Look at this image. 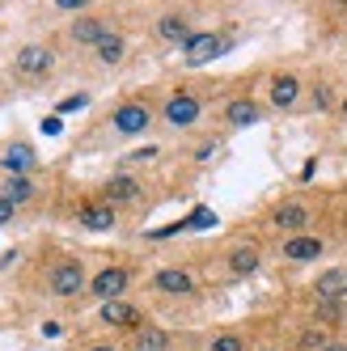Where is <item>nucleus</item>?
<instances>
[{
  "label": "nucleus",
  "instance_id": "1",
  "mask_svg": "<svg viewBox=\"0 0 347 351\" xmlns=\"http://www.w3.org/2000/svg\"><path fill=\"white\" fill-rule=\"evenodd\" d=\"M331 216H335V199L326 191H292V195H280L276 204L263 208L259 233L267 241H280V237H296L309 229H326Z\"/></svg>",
  "mask_w": 347,
  "mask_h": 351
},
{
  "label": "nucleus",
  "instance_id": "2",
  "mask_svg": "<svg viewBox=\"0 0 347 351\" xmlns=\"http://www.w3.org/2000/svg\"><path fill=\"white\" fill-rule=\"evenodd\" d=\"M153 128H161V93L157 89H132L115 97V106L97 119V136L106 140H140Z\"/></svg>",
  "mask_w": 347,
  "mask_h": 351
},
{
  "label": "nucleus",
  "instance_id": "3",
  "mask_svg": "<svg viewBox=\"0 0 347 351\" xmlns=\"http://www.w3.org/2000/svg\"><path fill=\"white\" fill-rule=\"evenodd\" d=\"M64 68V43L60 38H26L21 47H13L5 77L17 89H47Z\"/></svg>",
  "mask_w": 347,
  "mask_h": 351
},
{
  "label": "nucleus",
  "instance_id": "4",
  "mask_svg": "<svg viewBox=\"0 0 347 351\" xmlns=\"http://www.w3.org/2000/svg\"><path fill=\"white\" fill-rule=\"evenodd\" d=\"M89 275H93V267L81 254H72V250H56V254L38 267V292L47 300H56V305H72V300H85Z\"/></svg>",
  "mask_w": 347,
  "mask_h": 351
},
{
  "label": "nucleus",
  "instance_id": "5",
  "mask_svg": "<svg viewBox=\"0 0 347 351\" xmlns=\"http://www.w3.org/2000/svg\"><path fill=\"white\" fill-rule=\"evenodd\" d=\"M208 114H212V93L200 81H178L161 93V128L174 136L200 132Z\"/></svg>",
  "mask_w": 347,
  "mask_h": 351
},
{
  "label": "nucleus",
  "instance_id": "6",
  "mask_svg": "<svg viewBox=\"0 0 347 351\" xmlns=\"http://www.w3.org/2000/svg\"><path fill=\"white\" fill-rule=\"evenodd\" d=\"M309 77L305 64H276L263 81V102L271 114H301L309 97Z\"/></svg>",
  "mask_w": 347,
  "mask_h": 351
},
{
  "label": "nucleus",
  "instance_id": "7",
  "mask_svg": "<svg viewBox=\"0 0 347 351\" xmlns=\"http://www.w3.org/2000/svg\"><path fill=\"white\" fill-rule=\"evenodd\" d=\"M144 288L153 300H165V305H187V300L204 296V275L191 263H161L144 275Z\"/></svg>",
  "mask_w": 347,
  "mask_h": 351
},
{
  "label": "nucleus",
  "instance_id": "8",
  "mask_svg": "<svg viewBox=\"0 0 347 351\" xmlns=\"http://www.w3.org/2000/svg\"><path fill=\"white\" fill-rule=\"evenodd\" d=\"M140 284H144V271H140L136 258H110V263H102V267H93L85 300H93V305H110V300L136 296Z\"/></svg>",
  "mask_w": 347,
  "mask_h": 351
},
{
  "label": "nucleus",
  "instance_id": "9",
  "mask_svg": "<svg viewBox=\"0 0 347 351\" xmlns=\"http://www.w3.org/2000/svg\"><path fill=\"white\" fill-rule=\"evenodd\" d=\"M271 263V241L263 233H237L220 245V275L225 280H254Z\"/></svg>",
  "mask_w": 347,
  "mask_h": 351
},
{
  "label": "nucleus",
  "instance_id": "10",
  "mask_svg": "<svg viewBox=\"0 0 347 351\" xmlns=\"http://www.w3.org/2000/svg\"><path fill=\"white\" fill-rule=\"evenodd\" d=\"M267 119H271V110H267L263 93L254 85H237V89H229L216 102V128L225 136L229 132H250V128H259V123H267Z\"/></svg>",
  "mask_w": 347,
  "mask_h": 351
},
{
  "label": "nucleus",
  "instance_id": "11",
  "mask_svg": "<svg viewBox=\"0 0 347 351\" xmlns=\"http://www.w3.org/2000/svg\"><path fill=\"white\" fill-rule=\"evenodd\" d=\"M339 245V229H309V233H296V237H280L271 241V258H276L280 267H313L331 254V250Z\"/></svg>",
  "mask_w": 347,
  "mask_h": 351
},
{
  "label": "nucleus",
  "instance_id": "12",
  "mask_svg": "<svg viewBox=\"0 0 347 351\" xmlns=\"http://www.w3.org/2000/svg\"><path fill=\"white\" fill-rule=\"evenodd\" d=\"M123 26V21L115 17V13H106V9H89V13H81V17H68V26L60 30V43H64V51H81V56H89L102 38H110L115 30Z\"/></svg>",
  "mask_w": 347,
  "mask_h": 351
},
{
  "label": "nucleus",
  "instance_id": "13",
  "mask_svg": "<svg viewBox=\"0 0 347 351\" xmlns=\"http://www.w3.org/2000/svg\"><path fill=\"white\" fill-rule=\"evenodd\" d=\"M97 195H102L110 208H119V216H123V212H144V204L153 199V186H148L136 169L123 165V169L106 173L102 186H97Z\"/></svg>",
  "mask_w": 347,
  "mask_h": 351
},
{
  "label": "nucleus",
  "instance_id": "14",
  "mask_svg": "<svg viewBox=\"0 0 347 351\" xmlns=\"http://www.w3.org/2000/svg\"><path fill=\"white\" fill-rule=\"evenodd\" d=\"M204 26H200V9H187V5H169V9H161L157 17H153V26H148V34H153V43H161V47H182L200 34Z\"/></svg>",
  "mask_w": 347,
  "mask_h": 351
},
{
  "label": "nucleus",
  "instance_id": "15",
  "mask_svg": "<svg viewBox=\"0 0 347 351\" xmlns=\"http://www.w3.org/2000/svg\"><path fill=\"white\" fill-rule=\"evenodd\" d=\"M237 26H212V30H200L187 47H182V68H204V64H216L220 56H229L237 47Z\"/></svg>",
  "mask_w": 347,
  "mask_h": 351
},
{
  "label": "nucleus",
  "instance_id": "16",
  "mask_svg": "<svg viewBox=\"0 0 347 351\" xmlns=\"http://www.w3.org/2000/svg\"><path fill=\"white\" fill-rule=\"evenodd\" d=\"M148 305L136 296H123V300H110V305H97V326H102V335H115V339H128L136 335L140 326H148Z\"/></svg>",
  "mask_w": 347,
  "mask_h": 351
},
{
  "label": "nucleus",
  "instance_id": "17",
  "mask_svg": "<svg viewBox=\"0 0 347 351\" xmlns=\"http://www.w3.org/2000/svg\"><path fill=\"white\" fill-rule=\"evenodd\" d=\"M72 224L77 229H85V233H115L119 224H123V216H119V208H110L102 195H81L77 204H72Z\"/></svg>",
  "mask_w": 347,
  "mask_h": 351
},
{
  "label": "nucleus",
  "instance_id": "18",
  "mask_svg": "<svg viewBox=\"0 0 347 351\" xmlns=\"http://www.w3.org/2000/svg\"><path fill=\"white\" fill-rule=\"evenodd\" d=\"M259 339L250 326L241 322H225V326H208V330L195 339V351H254Z\"/></svg>",
  "mask_w": 347,
  "mask_h": 351
},
{
  "label": "nucleus",
  "instance_id": "19",
  "mask_svg": "<svg viewBox=\"0 0 347 351\" xmlns=\"http://www.w3.org/2000/svg\"><path fill=\"white\" fill-rule=\"evenodd\" d=\"M305 300H335V305H347V263H331L318 275H309V284L301 292Z\"/></svg>",
  "mask_w": 347,
  "mask_h": 351
},
{
  "label": "nucleus",
  "instance_id": "20",
  "mask_svg": "<svg viewBox=\"0 0 347 351\" xmlns=\"http://www.w3.org/2000/svg\"><path fill=\"white\" fill-rule=\"evenodd\" d=\"M335 339H343V335H335V330H326V326H318V322L296 313V322L284 330L280 343H284V351H322V347H331Z\"/></svg>",
  "mask_w": 347,
  "mask_h": 351
},
{
  "label": "nucleus",
  "instance_id": "21",
  "mask_svg": "<svg viewBox=\"0 0 347 351\" xmlns=\"http://www.w3.org/2000/svg\"><path fill=\"white\" fill-rule=\"evenodd\" d=\"M123 347H128V351H182L187 339L178 330H169V326H161V322H148V326H140L136 335L123 339Z\"/></svg>",
  "mask_w": 347,
  "mask_h": 351
},
{
  "label": "nucleus",
  "instance_id": "22",
  "mask_svg": "<svg viewBox=\"0 0 347 351\" xmlns=\"http://www.w3.org/2000/svg\"><path fill=\"white\" fill-rule=\"evenodd\" d=\"M85 60H89V64H93L97 72H119L123 64L132 60V34L119 26V30H115L110 38H102V43H97V47H93V51H89Z\"/></svg>",
  "mask_w": 347,
  "mask_h": 351
},
{
  "label": "nucleus",
  "instance_id": "23",
  "mask_svg": "<svg viewBox=\"0 0 347 351\" xmlns=\"http://www.w3.org/2000/svg\"><path fill=\"white\" fill-rule=\"evenodd\" d=\"M0 195L13 199V204L26 212L43 199V182H38V173H0Z\"/></svg>",
  "mask_w": 347,
  "mask_h": 351
},
{
  "label": "nucleus",
  "instance_id": "24",
  "mask_svg": "<svg viewBox=\"0 0 347 351\" xmlns=\"http://www.w3.org/2000/svg\"><path fill=\"white\" fill-rule=\"evenodd\" d=\"M343 93H347V89H339L331 77L313 72V77H309V97H305V110H309V114H335V110H339V102H343Z\"/></svg>",
  "mask_w": 347,
  "mask_h": 351
},
{
  "label": "nucleus",
  "instance_id": "25",
  "mask_svg": "<svg viewBox=\"0 0 347 351\" xmlns=\"http://www.w3.org/2000/svg\"><path fill=\"white\" fill-rule=\"evenodd\" d=\"M0 173H38V153H34V144H26V140L5 144V153H0Z\"/></svg>",
  "mask_w": 347,
  "mask_h": 351
},
{
  "label": "nucleus",
  "instance_id": "26",
  "mask_svg": "<svg viewBox=\"0 0 347 351\" xmlns=\"http://www.w3.org/2000/svg\"><path fill=\"white\" fill-rule=\"evenodd\" d=\"M68 351H128V347H123V339H115V335H85Z\"/></svg>",
  "mask_w": 347,
  "mask_h": 351
},
{
  "label": "nucleus",
  "instance_id": "27",
  "mask_svg": "<svg viewBox=\"0 0 347 351\" xmlns=\"http://www.w3.org/2000/svg\"><path fill=\"white\" fill-rule=\"evenodd\" d=\"M13 220H21V208L13 204V199L0 195V229H5V224H13Z\"/></svg>",
  "mask_w": 347,
  "mask_h": 351
},
{
  "label": "nucleus",
  "instance_id": "28",
  "mask_svg": "<svg viewBox=\"0 0 347 351\" xmlns=\"http://www.w3.org/2000/svg\"><path fill=\"white\" fill-rule=\"evenodd\" d=\"M81 106H89V93H72V97H64L56 110H60V114H72V110H81Z\"/></svg>",
  "mask_w": 347,
  "mask_h": 351
},
{
  "label": "nucleus",
  "instance_id": "29",
  "mask_svg": "<svg viewBox=\"0 0 347 351\" xmlns=\"http://www.w3.org/2000/svg\"><path fill=\"white\" fill-rule=\"evenodd\" d=\"M335 119L343 123V128H347V93H343V102H339V110H335Z\"/></svg>",
  "mask_w": 347,
  "mask_h": 351
},
{
  "label": "nucleus",
  "instance_id": "30",
  "mask_svg": "<svg viewBox=\"0 0 347 351\" xmlns=\"http://www.w3.org/2000/svg\"><path fill=\"white\" fill-rule=\"evenodd\" d=\"M322 351H347V335H343V339H335L331 347H322Z\"/></svg>",
  "mask_w": 347,
  "mask_h": 351
}]
</instances>
